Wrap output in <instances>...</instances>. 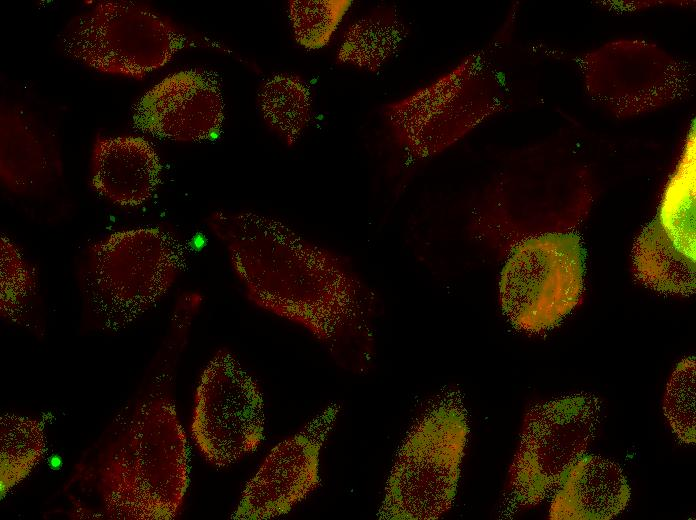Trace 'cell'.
<instances>
[{
	"instance_id": "obj_2",
	"label": "cell",
	"mask_w": 696,
	"mask_h": 520,
	"mask_svg": "<svg viewBox=\"0 0 696 520\" xmlns=\"http://www.w3.org/2000/svg\"><path fill=\"white\" fill-rule=\"evenodd\" d=\"M156 385L123 411L75 468L68 488L93 498L85 518L173 519L189 483L185 432Z\"/></svg>"
},
{
	"instance_id": "obj_21",
	"label": "cell",
	"mask_w": 696,
	"mask_h": 520,
	"mask_svg": "<svg viewBox=\"0 0 696 520\" xmlns=\"http://www.w3.org/2000/svg\"><path fill=\"white\" fill-rule=\"evenodd\" d=\"M695 358L678 363L672 372L663 397V412L671 430L685 444L696 442Z\"/></svg>"
},
{
	"instance_id": "obj_14",
	"label": "cell",
	"mask_w": 696,
	"mask_h": 520,
	"mask_svg": "<svg viewBox=\"0 0 696 520\" xmlns=\"http://www.w3.org/2000/svg\"><path fill=\"white\" fill-rule=\"evenodd\" d=\"M162 165L154 146L139 136H97L94 140L90 181L111 203L136 207L156 192Z\"/></svg>"
},
{
	"instance_id": "obj_16",
	"label": "cell",
	"mask_w": 696,
	"mask_h": 520,
	"mask_svg": "<svg viewBox=\"0 0 696 520\" xmlns=\"http://www.w3.org/2000/svg\"><path fill=\"white\" fill-rule=\"evenodd\" d=\"M408 27L394 5H380L345 31L336 60L369 72H377L399 51Z\"/></svg>"
},
{
	"instance_id": "obj_4",
	"label": "cell",
	"mask_w": 696,
	"mask_h": 520,
	"mask_svg": "<svg viewBox=\"0 0 696 520\" xmlns=\"http://www.w3.org/2000/svg\"><path fill=\"white\" fill-rule=\"evenodd\" d=\"M468 435L459 393L448 391L434 400L399 447L378 517L435 520L445 515L455 501Z\"/></svg>"
},
{
	"instance_id": "obj_1",
	"label": "cell",
	"mask_w": 696,
	"mask_h": 520,
	"mask_svg": "<svg viewBox=\"0 0 696 520\" xmlns=\"http://www.w3.org/2000/svg\"><path fill=\"white\" fill-rule=\"evenodd\" d=\"M206 223L251 303L304 328L344 369L370 368L376 295L346 258L255 211L219 210Z\"/></svg>"
},
{
	"instance_id": "obj_12",
	"label": "cell",
	"mask_w": 696,
	"mask_h": 520,
	"mask_svg": "<svg viewBox=\"0 0 696 520\" xmlns=\"http://www.w3.org/2000/svg\"><path fill=\"white\" fill-rule=\"evenodd\" d=\"M223 120L220 83L202 69L168 75L143 94L133 111L138 129L177 142L209 139L219 133Z\"/></svg>"
},
{
	"instance_id": "obj_18",
	"label": "cell",
	"mask_w": 696,
	"mask_h": 520,
	"mask_svg": "<svg viewBox=\"0 0 696 520\" xmlns=\"http://www.w3.org/2000/svg\"><path fill=\"white\" fill-rule=\"evenodd\" d=\"M1 496L26 478L46 451L45 432L34 418L1 417Z\"/></svg>"
},
{
	"instance_id": "obj_19",
	"label": "cell",
	"mask_w": 696,
	"mask_h": 520,
	"mask_svg": "<svg viewBox=\"0 0 696 520\" xmlns=\"http://www.w3.org/2000/svg\"><path fill=\"white\" fill-rule=\"evenodd\" d=\"M0 311L11 322L23 319L37 293L35 267L26 259L19 246L8 236L0 241Z\"/></svg>"
},
{
	"instance_id": "obj_5",
	"label": "cell",
	"mask_w": 696,
	"mask_h": 520,
	"mask_svg": "<svg viewBox=\"0 0 696 520\" xmlns=\"http://www.w3.org/2000/svg\"><path fill=\"white\" fill-rule=\"evenodd\" d=\"M502 106L499 82L480 54L384 105L382 117L407 157L426 160L465 138Z\"/></svg>"
},
{
	"instance_id": "obj_7",
	"label": "cell",
	"mask_w": 696,
	"mask_h": 520,
	"mask_svg": "<svg viewBox=\"0 0 696 520\" xmlns=\"http://www.w3.org/2000/svg\"><path fill=\"white\" fill-rule=\"evenodd\" d=\"M584 250L579 236H529L508 253L499 279V302L510 324L525 333L557 326L583 292Z\"/></svg>"
},
{
	"instance_id": "obj_8",
	"label": "cell",
	"mask_w": 696,
	"mask_h": 520,
	"mask_svg": "<svg viewBox=\"0 0 696 520\" xmlns=\"http://www.w3.org/2000/svg\"><path fill=\"white\" fill-rule=\"evenodd\" d=\"M600 412L599 399L588 393L538 403L527 411L508 471V507L536 506L555 491L586 453Z\"/></svg>"
},
{
	"instance_id": "obj_13",
	"label": "cell",
	"mask_w": 696,
	"mask_h": 520,
	"mask_svg": "<svg viewBox=\"0 0 696 520\" xmlns=\"http://www.w3.org/2000/svg\"><path fill=\"white\" fill-rule=\"evenodd\" d=\"M62 173L59 150L51 136L19 105L4 102L0 114V176L17 195H36Z\"/></svg>"
},
{
	"instance_id": "obj_11",
	"label": "cell",
	"mask_w": 696,
	"mask_h": 520,
	"mask_svg": "<svg viewBox=\"0 0 696 520\" xmlns=\"http://www.w3.org/2000/svg\"><path fill=\"white\" fill-rule=\"evenodd\" d=\"M339 411L336 403L326 406L294 435L274 446L246 483L231 518L280 517L313 493L321 483L320 453Z\"/></svg>"
},
{
	"instance_id": "obj_10",
	"label": "cell",
	"mask_w": 696,
	"mask_h": 520,
	"mask_svg": "<svg viewBox=\"0 0 696 520\" xmlns=\"http://www.w3.org/2000/svg\"><path fill=\"white\" fill-rule=\"evenodd\" d=\"M635 276L665 294L695 292V159L683 156L664 192L657 217L633 248Z\"/></svg>"
},
{
	"instance_id": "obj_20",
	"label": "cell",
	"mask_w": 696,
	"mask_h": 520,
	"mask_svg": "<svg viewBox=\"0 0 696 520\" xmlns=\"http://www.w3.org/2000/svg\"><path fill=\"white\" fill-rule=\"evenodd\" d=\"M351 3L350 0L289 1V19L296 41L312 50L327 45Z\"/></svg>"
},
{
	"instance_id": "obj_6",
	"label": "cell",
	"mask_w": 696,
	"mask_h": 520,
	"mask_svg": "<svg viewBox=\"0 0 696 520\" xmlns=\"http://www.w3.org/2000/svg\"><path fill=\"white\" fill-rule=\"evenodd\" d=\"M187 42L168 17L127 0L97 2L74 17L61 35L70 58L101 73L135 79L165 66Z\"/></svg>"
},
{
	"instance_id": "obj_9",
	"label": "cell",
	"mask_w": 696,
	"mask_h": 520,
	"mask_svg": "<svg viewBox=\"0 0 696 520\" xmlns=\"http://www.w3.org/2000/svg\"><path fill=\"white\" fill-rule=\"evenodd\" d=\"M264 430L258 383L231 351L217 350L195 391L191 435L197 449L209 464L225 468L256 451Z\"/></svg>"
},
{
	"instance_id": "obj_15",
	"label": "cell",
	"mask_w": 696,
	"mask_h": 520,
	"mask_svg": "<svg viewBox=\"0 0 696 520\" xmlns=\"http://www.w3.org/2000/svg\"><path fill=\"white\" fill-rule=\"evenodd\" d=\"M628 480L616 462L584 454L567 471L554 491L551 520H609L630 501Z\"/></svg>"
},
{
	"instance_id": "obj_3",
	"label": "cell",
	"mask_w": 696,
	"mask_h": 520,
	"mask_svg": "<svg viewBox=\"0 0 696 520\" xmlns=\"http://www.w3.org/2000/svg\"><path fill=\"white\" fill-rule=\"evenodd\" d=\"M184 256L174 234L160 227L113 232L84 251L77 276L85 310L102 330H119L171 289Z\"/></svg>"
},
{
	"instance_id": "obj_17",
	"label": "cell",
	"mask_w": 696,
	"mask_h": 520,
	"mask_svg": "<svg viewBox=\"0 0 696 520\" xmlns=\"http://www.w3.org/2000/svg\"><path fill=\"white\" fill-rule=\"evenodd\" d=\"M258 106L268 127L293 146L310 121L311 90L298 75L275 74L260 87Z\"/></svg>"
}]
</instances>
